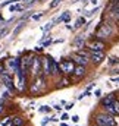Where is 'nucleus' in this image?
<instances>
[{
  "label": "nucleus",
  "instance_id": "1",
  "mask_svg": "<svg viewBox=\"0 0 119 126\" xmlns=\"http://www.w3.org/2000/svg\"><path fill=\"white\" fill-rule=\"evenodd\" d=\"M94 123L96 125H116V120L113 114H109L104 111V113H99L94 116Z\"/></svg>",
  "mask_w": 119,
  "mask_h": 126
},
{
  "label": "nucleus",
  "instance_id": "2",
  "mask_svg": "<svg viewBox=\"0 0 119 126\" xmlns=\"http://www.w3.org/2000/svg\"><path fill=\"white\" fill-rule=\"evenodd\" d=\"M44 88H46V76L40 75V76H37V78H35V81L31 84L30 93H31V94H38V93H41Z\"/></svg>",
  "mask_w": 119,
  "mask_h": 126
},
{
  "label": "nucleus",
  "instance_id": "3",
  "mask_svg": "<svg viewBox=\"0 0 119 126\" xmlns=\"http://www.w3.org/2000/svg\"><path fill=\"white\" fill-rule=\"evenodd\" d=\"M30 72H31V75H32V78H37V76L41 75V57H38V56L32 57Z\"/></svg>",
  "mask_w": 119,
  "mask_h": 126
},
{
  "label": "nucleus",
  "instance_id": "4",
  "mask_svg": "<svg viewBox=\"0 0 119 126\" xmlns=\"http://www.w3.org/2000/svg\"><path fill=\"white\" fill-rule=\"evenodd\" d=\"M59 67H60V72L63 75H72L74 69H75V63L72 62L71 59H65L59 63Z\"/></svg>",
  "mask_w": 119,
  "mask_h": 126
},
{
  "label": "nucleus",
  "instance_id": "5",
  "mask_svg": "<svg viewBox=\"0 0 119 126\" xmlns=\"http://www.w3.org/2000/svg\"><path fill=\"white\" fill-rule=\"evenodd\" d=\"M85 47L88 50H101V51H104L106 50V43L103 40H100V38H94L90 43H85Z\"/></svg>",
  "mask_w": 119,
  "mask_h": 126
},
{
  "label": "nucleus",
  "instance_id": "6",
  "mask_svg": "<svg viewBox=\"0 0 119 126\" xmlns=\"http://www.w3.org/2000/svg\"><path fill=\"white\" fill-rule=\"evenodd\" d=\"M52 59L49 57V56H44V57H41V75L43 76H50L52 75V62H50Z\"/></svg>",
  "mask_w": 119,
  "mask_h": 126
},
{
  "label": "nucleus",
  "instance_id": "7",
  "mask_svg": "<svg viewBox=\"0 0 119 126\" xmlns=\"http://www.w3.org/2000/svg\"><path fill=\"white\" fill-rule=\"evenodd\" d=\"M90 51V60L94 64H100L104 60V51L101 50H88Z\"/></svg>",
  "mask_w": 119,
  "mask_h": 126
},
{
  "label": "nucleus",
  "instance_id": "8",
  "mask_svg": "<svg viewBox=\"0 0 119 126\" xmlns=\"http://www.w3.org/2000/svg\"><path fill=\"white\" fill-rule=\"evenodd\" d=\"M71 60L75 63V64H81V66H88V63H90V59H87V57H82V56H79L78 53L72 54V56H71Z\"/></svg>",
  "mask_w": 119,
  "mask_h": 126
},
{
  "label": "nucleus",
  "instance_id": "9",
  "mask_svg": "<svg viewBox=\"0 0 119 126\" xmlns=\"http://www.w3.org/2000/svg\"><path fill=\"white\" fill-rule=\"evenodd\" d=\"M87 73V66H81V64H77L72 75H74V79H78V78H82L84 75Z\"/></svg>",
  "mask_w": 119,
  "mask_h": 126
},
{
  "label": "nucleus",
  "instance_id": "10",
  "mask_svg": "<svg viewBox=\"0 0 119 126\" xmlns=\"http://www.w3.org/2000/svg\"><path fill=\"white\" fill-rule=\"evenodd\" d=\"M4 84H6V88L10 91V93H13V91H16V88H15V85H13V79H12V76L10 75H4Z\"/></svg>",
  "mask_w": 119,
  "mask_h": 126
},
{
  "label": "nucleus",
  "instance_id": "11",
  "mask_svg": "<svg viewBox=\"0 0 119 126\" xmlns=\"http://www.w3.org/2000/svg\"><path fill=\"white\" fill-rule=\"evenodd\" d=\"M113 100H115V95H113V94H109V95H106V97H103V98H101V106H103V107H107V106H112V103H113Z\"/></svg>",
  "mask_w": 119,
  "mask_h": 126
},
{
  "label": "nucleus",
  "instance_id": "12",
  "mask_svg": "<svg viewBox=\"0 0 119 126\" xmlns=\"http://www.w3.org/2000/svg\"><path fill=\"white\" fill-rule=\"evenodd\" d=\"M50 62H52V75L56 76V75L62 73V72H60V67H59V63L56 62V60H53V59H52Z\"/></svg>",
  "mask_w": 119,
  "mask_h": 126
},
{
  "label": "nucleus",
  "instance_id": "13",
  "mask_svg": "<svg viewBox=\"0 0 119 126\" xmlns=\"http://www.w3.org/2000/svg\"><path fill=\"white\" fill-rule=\"evenodd\" d=\"M65 22V24H69V21H71V15H69V12H63L62 15H60L59 19H56V24H59V22Z\"/></svg>",
  "mask_w": 119,
  "mask_h": 126
},
{
  "label": "nucleus",
  "instance_id": "14",
  "mask_svg": "<svg viewBox=\"0 0 119 126\" xmlns=\"http://www.w3.org/2000/svg\"><path fill=\"white\" fill-rule=\"evenodd\" d=\"M0 126H13V116H6L0 120Z\"/></svg>",
  "mask_w": 119,
  "mask_h": 126
},
{
  "label": "nucleus",
  "instance_id": "15",
  "mask_svg": "<svg viewBox=\"0 0 119 126\" xmlns=\"http://www.w3.org/2000/svg\"><path fill=\"white\" fill-rule=\"evenodd\" d=\"M112 109H113V111H115V116H119V100L118 98L113 100V103H112Z\"/></svg>",
  "mask_w": 119,
  "mask_h": 126
},
{
  "label": "nucleus",
  "instance_id": "16",
  "mask_svg": "<svg viewBox=\"0 0 119 126\" xmlns=\"http://www.w3.org/2000/svg\"><path fill=\"white\" fill-rule=\"evenodd\" d=\"M68 85H71V79L66 78V76H63V78L59 81V88L60 87H68Z\"/></svg>",
  "mask_w": 119,
  "mask_h": 126
},
{
  "label": "nucleus",
  "instance_id": "17",
  "mask_svg": "<svg viewBox=\"0 0 119 126\" xmlns=\"http://www.w3.org/2000/svg\"><path fill=\"white\" fill-rule=\"evenodd\" d=\"M13 125L15 126H24V119L19 116H13Z\"/></svg>",
  "mask_w": 119,
  "mask_h": 126
},
{
  "label": "nucleus",
  "instance_id": "18",
  "mask_svg": "<svg viewBox=\"0 0 119 126\" xmlns=\"http://www.w3.org/2000/svg\"><path fill=\"white\" fill-rule=\"evenodd\" d=\"M24 10V6H21V4H12L10 6V12H22Z\"/></svg>",
  "mask_w": 119,
  "mask_h": 126
},
{
  "label": "nucleus",
  "instance_id": "19",
  "mask_svg": "<svg viewBox=\"0 0 119 126\" xmlns=\"http://www.w3.org/2000/svg\"><path fill=\"white\" fill-rule=\"evenodd\" d=\"M38 111L40 113H50L52 111V107L50 106H41V107H38Z\"/></svg>",
  "mask_w": 119,
  "mask_h": 126
},
{
  "label": "nucleus",
  "instance_id": "20",
  "mask_svg": "<svg viewBox=\"0 0 119 126\" xmlns=\"http://www.w3.org/2000/svg\"><path fill=\"white\" fill-rule=\"evenodd\" d=\"M84 24H85V18H82V16H81V18H78V19H77V22H75V28H79V27H82Z\"/></svg>",
  "mask_w": 119,
  "mask_h": 126
},
{
  "label": "nucleus",
  "instance_id": "21",
  "mask_svg": "<svg viewBox=\"0 0 119 126\" xmlns=\"http://www.w3.org/2000/svg\"><path fill=\"white\" fill-rule=\"evenodd\" d=\"M62 1H63V0H52V1H50V4H49V7H50V9H55V7H58V6H59Z\"/></svg>",
  "mask_w": 119,
  "mask_h": 126
},
{
  "label": "nucleus",
  "instance_id": "22",
  "mask_svg": "<svg viewBox=\"0 0 119 126\" xmlns=\"http://www.w3.org/2000/svg\"><path fill=\"white\" fill-rule=\"evenodd\" d=\"M79 56H82V57H87V59H90V51H88V48L87 50H78L77 51Z\"/></svg>",
  "mask_w": 119,
  "mask_h": 126
},
{
  "label": "nucleus",
  "instance_id": "23",
  "mask_svg": "<svg viewBox=\"0 0 119 126\" xmlns=\"http://www.w3.org/2000/svg\"><path fill=\"white\" fill-rule=\"evenodd\" d=\"M74 44H75V47H82V46H84V38H82V37H78Z\"/></svg>",
  "mask_w": 119,
  "mask_h": 126
},
{
  "label": "nucleus",
  "instance_id": "24",
  "mask_svg": "<svg viewBox=\"0 0 119 126\" xmlns=\"http://www.w3.org/2000/svg\"><path fill=\"white\" fill-rule=\"evenodd\" d=\"M99 9H100V7H99V6H97V7H94V9H93V10H88V12H87V13H85V16H93V15H94V13H96V12H97V10H99Z\"/></svg>",
  "mask_w": 119,
  "mask_h": 126
},
{
  "label": "nucleus",
  "instance_id": "25",
  "mask_svg": "<svg viewBox=\"0 0 119 126\" xmlns=\"http://www.w3.org/2000/svg\"><path fill=\"white\" fill-rule=\"evenodd\" d=\"M43 18V13H35V15H32V19L34 21H40Z\"/></svg>",
  "mask_w": 119,
  "mask_h": 126
},
{
  "label": "nucleus",
  "instance_id": "26",
  "mask_svg": "<svg viewBox=\"0 0 119 126\" xmlns=\"http://www.w3.org/2000/svg\"><path fill=\"white\" fill-rule=\"evenodd\" d=\"M60 119H62V122H66V120H69L71 117H69V114H68V113H63V114L60 116Z\"/></svg>",
  "mask_w": 119,
  "mask_h": 126
},
{
  "label": "nucleus",
  "instance_id": "27",
  "mask_svg": "<svg viewBox=\"0 0 119 126\" xmlns=\"http://www.w3.org/2000/svg\"><path fill=\"white\" fill-rule=\"evenodd\" d=\"M52 27H53V22H49V24H46V27L43 28V31H49Z\"/></svg>",
  "mask_w": 119,
  "mask_h": 126
},
{
  "label": "nucleus",
  "instance_id": "28",
  "mask_svg": "<svg viewBox=\"0 0 119 126\" xmlns=\"http://www.w3.org/2000/svg\"><path fill=\"white\" fill-rule=\"evenodd\" d=\"M71 120H72L74 123H78V122H79V116H78V114H75V116H72V117H71Z\"/></svg>",
  "mask_w": 119,
  "mask_h": 126
},
{
  "label": "nucleus",
  "instance_id": "29",
  "mask_svg": "<svg viewBox=\"0 0 119 126\" xmlns=\"http://www.w3.org/2000/svg\"><path fill=\"white\" fill-rule=\"evenodd\" d=\"M72 107H74V103H66L65 104V110H71Z\"/></svg>",
  "mask_w": 119,
  "mask_h": 126
},
{
  "label": "nucleus",
  "instance_id": "30",
  "mask_svg": "<svg viewBox=\"0 0 119 126\" xmlns=\"http://www.w3.org/2000/svg\"><path fill=\"white\" fill-rule=\"evenodd\" d=\"M3 110H4V100L1 98V100H0V113H1Z\"/></svg>",
  "mask_w": 119,
  "mask_h": 126
},
{
  "label": "nucleus",
  "instance_id": "31",
  "mask_svg": "<svg viewBox=\"0 0 119 126\" xmlns=\"http://www.w3.org/2000/svg\"><path fill=\"white\" fill-rule=\"evenodd\" d=\"M49 120H50V117H44V119L41 120V125H43V126H46L47 123H49Z\"/></svg>",
  "mask_w": 119,
  "mask_h": 126
},
{
  "label": "nucleus",
  "instance_id": "32",
  "mask_svg": "<svg viewBox=\"0 0 119 126\" xmlns=\"http://www.w3.org/2000/svg\"><path fill=\"white\" fill-rule=\"evenodd\" d=\"M53 109H55L56 111H62V106H60V104H55V106H53Z\"/></svg>",
  "mask_w": 119,
  "mask_h": 126
},
{
  "label": "nucleus",
  "instance_id": "33",
  "mask_svg": "<svg viewBox=\"0 0 119 126\" xmlns=\"http://www.w3.org/2000/svg\"><path fill=\"white\" fill-rule=\"evenodd\" d=\"M109 63H110V64H116V63H118V57H112V59L109 60Z\"/></svg>",
  "mask_w": 119,
  "mask_h": 126
},
{
  "label": "nucleus",
  "instance_id": "34",
  "mask_svg": "<svg viewBox=\"0 0 119 126\" xmlns=\"http://www.w3.org/2000/svg\"><path fill=\"white\" fill-rule=\"evenodd\" d=\"M94 95L96 97H101V90H96L94 91Z\"/></svg>",
  "mask_w": 119,
  "mask_h": 126
},
{
  "label": "nucleus",
  "instance_id": "35",
  "mask_svg": "<svg viewBox=\"0 0 119 126\" xmlns=\"http://www.w3.org/2000/svg\"><path fill=\"white\" fill-rule=\"evenodd\" d=\"M52 43H53V41H52V40H47V41H46V43H44V44H43V46H44V47H47V46H50V44H52Z\"/></svg>",
  "mask_w": 119,
  "mask_h": 126
},
{
  "label": "nucleus",
  "instance_id": "36",
  "mask_svg": "<svg viewBox=\"0 0 119 126\" xmlns=\"http://www.w3.org/2000/svg\"><path fill=\"white\" fill-rule=\"evenodd\" d=\"M84 97H85V93H82V94H79L78 97H77V100H82Z\"/></svg>",
  "mask_w": 119,
  "mask_h": 126
},
{
  "label": "nucleus",
  "instance_id": "37",
  "mask_svg": "<svg viewBox=\"0 0 119 126\" xmlns=\"http://www.w3.org/2000/svg\"><path fill=\"white\" fill-rule=\"evenodd\" d=\"M9 97H10V93H3V100L4 98H9Z\"/></svg>",
  "mask_w": 119,
  "mask_h": 126
},
{
  "label": "nucleus",
  "instance_id": "38",
  "mask_svg": "<svg viewBox=\"0 0 119 126\" xmlns=\"http://www.w3.org/2000/svg\"><path fill=\"white\" fill-rule=\"evenodd\" d=\"M94 87H96V84H90V85H88V88H87V90H88V91H91V90H93Z\"/></svg>",
  "mask_w": 119,
  "mask_h": 126
},
{
  "label": "nucleus",
  "instance_id": "39",
  "mask_svg": "<svg viewBox=\"0 0 119 126\" xmlns=\"http://www.w3.org/2000/svg\"><path fill=\"white\" fill-rule=\"evenodd\" d=\"M112 82H119V78H112Z\"/></svg>",
  "mask_w": 119,
  "mask_h": 126
},
{
  "label": "nucleus",
  "instance_id": "40",
  "mask_svg": "<svg viewBox=\"0 0 119 126\" xmlns=\"http://www.w3.org/2000/svg\"><path fill=\"white\" fill-rule=\"evenodd\" d=\"M91 1V4H97V0H90Z\"/></svg>",
  "mask_w": 119,
  "mask_h": 126
},
{
  "label": "nucleus",
  "instance_id": "41",
  "mask_svg": "<svg viewBox=\"0 0 119 126\" xmlns=\"http://www.w3.org/2000/svg\"><path fill=\"white\" fill-rule=\"evenodd\" d=\"M60 126H69V125H68L66 122H62V123H60Z\"/></svg>",
  "mask_w": 119,
  "mask_h": 126
},
{
  "label": "nucleus",
  "instance_id": "42",
  "mask_svg": "<svg viewBox=\"0 0 119 126\" xmlns=\"http://www.w3.org/2000/svg\"><path fill=\"white\" fill-rule=\"evenodd\" d=\"M96 126H116V125H96Z\"/></svg>",
  "mask_w": 119,
  "mask_h": 126
},
{
  "label": "nucleus",
  "instance_id": "43",
  "mask_svg": "<svg viewBox=\"0 0 119 126\" xmlns=\"http://www.w3.org/2000/svg\"><path fill=\"white\" fill-rule=\"evenodd\" d=\"M34 1H44V0H34Z\"/></svg>",
  "mask_w": 119,
  "mask_h": 126
},
{
  "label": "nucleus",
  "instance_id": "44",
  "mask_svg": "<svg viewBox=\"0 0 119 126\" xmlns=\"http://www.w3.org/2000/svg\"><path fill=\"white\" fill-rule=\"evenodd\" d=\"M110 1H118V3H119V0H110Z\"/></svg>",
  "mask_w": 119,
  "mask_h": 126
},
{
  "label": "nucleus",
  "instance_id": "45",
  "mask_svg": "<svg viewBox=\"0 0 119 126\" xmlns=\"http://www.w3.org/2000/svg\"><path fill=\"white\" fill-rule=\"evenodd\" d=\"M0 48H1V46H0Z\"/></svg>",
  "mask_w": 119,
  "mask_h": 126
},
{
  "label": "nucleus",
  "instance_id": "46",
  "mask_svg": "<svg viewBox=\"0 0 119 126\" xmlns=\"http://www.w3.org/2000/svg\"><path fill=\"white\" fill-rule=\"evenodd\" d=\"M78 1H81V0H78Z\"/></svg>",
  "mask_w": 119,
  "mask_h": 126
},
{
  "label": "nucleus",
  "instance_id": "47",
  "mask_svg": "<svg viewBox=\"0 0 119 126\" xmlns=\"http://www.w3.org/2000/svg\"><path fill=\"white\" fill-rule=\"evenodd\" d=\"M75 126H78V125H75Z\"/></svg>",
  "mask_w": 119,
  "mask_h": 126
}]
</instances>
